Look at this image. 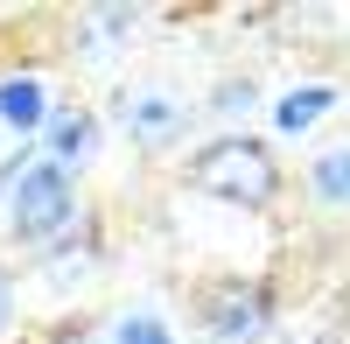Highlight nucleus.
<instances>
[{
  "label": "nucleus",
  "instance_id": "1",
  "mask_svg": "<svg viewBox=\"0 0 350 344\" xmlns=\"http://www.w3.org/2000/svg\"><path fill=\"white\" fill-rule=\"evenodd\" d=\"M189 183L203 197H217V204H245V211H273L280 197V162L267 140L252 134H217L211 148L189 162Z\"/></svg>",
  "mask_w": 350,
  "mask_h": 344
},
{
  "label": "nucleus",
  "instance_id": "2",
  "mask_svg": "<svg viewBox=\"0 0 350 344\" xmlns=\"http://www.w3.org/2000/svg\"><path fill=\"white\" fill-rule=\"evenodd\" d=\"M70 211H77V190L64 176V162H42L21 176V190H14V232L21 239H56L70 225Z\"/></svg>",
  "mask_w": 350,
  "mask_h": 344
},
{
  "label": "nucleus",
  "instance_id": "3",
  "mask_svg": "<svg viewBox=\"0 0 350 344\" xmlns=\"http://www.w3.org/2000/svg\"><path fill=\"white\" fill-rule=\"evenodd\" d=\"M267 317H273V302H267L259 281H211V288H203V323H211L224 344L259 337V330H267Z\"/></svg>",
  "mask_w": 350,
  "mask_h": 344
},
{
  "label": "nucleus",
  "instance_id": "4",
  "mask_svg": "<svg viewBox=\"0 0 350 344\" xmlns=\"http://www.w3.org/2000/svg\"><path fill=\"white\" fill-rule=\"evenodd\" d=\"M183 120H189V112H183V99H161V92H133V99H126V127L148 140V148L175 140V134H183Z\"/></svg>",
  "mask_w": 350,
  "mask_h": 344
},
{
  "label": "nucleus",
  "instance_id": "5",
  "mask_svg": "<svg viewBox=\"0 0 350 344\" xmlns=\"http://www.w3.org/2000/svg\"><path fill=\"white\" fill-rule=\"evenodd\" d=\"M329 106H336V92H329V84H308V92H287V99L273 106V127H280V134H301V127H315V120H323Z\"/></svg>",
  "mask_w": 350,
  "mask_h": 344
},
{
  "label": "nucleus",
  "instance_id": "6",
  "mask_svg": "<svg viewBox=\"0 0 350 344\" xmlns=\"http://www.w3.org/2000/svg\"><path fill=\"white\" fill-rule=\"evenodd\" d=\"M0 120H8V127H21V134H36V120H42V84H36V77L0 84Z\"/></svg>",
  "mask_w": 350,
  "mask_h": 344
},
{
  "label": "nucleus",
  "instance_id": "7",
  "mask_svg": "<svg viewBox=\"0 0 350 344\" xmlns=\"http://www.w3.org/2000/svg\"><path fill=\"white\" fill-rule=\"evenodd\" d=\"M49 148L64 155V162H70V155L84 162V155L98 148V120H92V112H56V127H49Z\"/></svg>",
  "mask_w": 350,
  "mask_h": 344
},
{
  "label": "nucleus",
  "instance_id": "8",
  "mask_svg": "<svg viewBox=\"0 0 350 344\" xmlns=\"http://www.w3.org/2000/svg\"><path fill=\"white\" fill-rule=\"evenodd\" d=\"M112 344H168V330H161V317H126L112 330Z\"/></svg>",
  "mask_w": 350,
  "mask_h": 344
},
{
  "label": "nucleus",
  "instance_id": "9",
  "mask_svg": "<svg viewBox=\"0 0 350 344\" xmlns=\"http://www.w3.org/2000/svg\"><path fill=\"white\" fill-rule=\"evenodd\" d=\"M315 197H323V204H343V155L315 162Z\"/></svg>",
  "mask_w": 350,
  "mask_h": 344
},
{
  "label": "nucleus",
  "instance_id": "10",
  "mask_svg": "<svg viewBox=\"0 0 350 344\" xmlns=\"http://www.w3.org/2000/svg\"><path fill=\"white\" fill-rule=\"evenodd\" d=\"M8 323H14V274L0 267V330H8Z\"/></svg>",
  "mask_w": 350,
  "mask_h": 344
}]
</instances>
